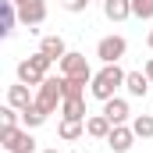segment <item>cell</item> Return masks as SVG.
Instances as JSON below:
<instances>
[{
	"instance_id": "cell-1",
	"label": "cell",
	"mask_w": 153,
	"mask_h": 153,
	"mask_svg": "<svg viewBox=\"0 0 153 153\" xmlns=\"http://www.w3.org/2000/svg\"><path fill=\"white\" fill-rule=\"evenodd\" d=\"M125 78H128V71H121L117 64H103L96 75H93V85H89V96H96V100H111V96H117V89L125 85Z\"/></svg>"
},
{
	"instance_id": "cell-2",
	"label": "cell",
	"mask_w": 153,
	"mask_h": 153,
	"mask_svg": "<svg viewBox=\"0 0 153 153\" xmlns=\"http://www.w3.org/2000/svg\"><path fill=\"white\" fill-rule=\"evenodd\" d=\"M50 57L46 53H32V57H25V61H18V82H25V85H32V89H39L43 82H46V71H50Z\"/></svg>"
},
{
	"instance_id": "cell-3",
	"label": "cell",
	"mask_w": 153,
	"mask_h": 153,
	"mask_svg": "<svg viewBox=\"0 0 153 153\" xmlns=\"http://www.w3.org/2000/svg\"><path fill=\"white\" fill-rule=\"evenodd\" d=\"M36 103L46 111V114H53L61 103H64V75H57V78H46L43 85L36 89Z\"/></svg>"
},
{
	"instance_id": "cell-4",
	"label": "cell",
	"mask_w": 153,
	"mask_h": 153,
	"mask_svg": "<svg viewBox=\"0 0 153 153\" xmlns=\"http://www.w3.org/2000/svg\"><path fill=\"white\" fill-rule=\"evenodd\" d=\"M0 143L7 153H36V139L29 128H0Z\"/></svg>"
},
{
	"instance_id": "cell-5",
	"label": "cell",
	"mask_w": 153,
	"mask_h": 153,
	"mask_svg": "<svg viewBox=\"0 0 153 153\" xmlns=\"http://www.w3.org/2000/svg\"><path fill=\"white\" fill-rule=\"evenodd\" d=\"M57 64H61V75H64V78H82V82H89V85H93V68H89L85 53L68 50V53H64Z\"/></svg>"
},
{
	"instance_id": "cell-6",
	"label": "cell",
	"mask_w": 153,
	"mask_h": 153,
	"mask_svg": "<svg viewBox=\"0 0 153 153\" xmlns=\"http://www.w3.org/2000/svg\"><path fill=\"white\" fill-rule=\"evenodd\" d=\"M125 53H128V43H125V36H103L100 43H96V57H100L103 64H117Z\"/></svg>"
},
{
	"instance_id": "cell-7",
	"label": "cell",
	"mask_w": 153,
	"mask_h": 153,
	"mask_svg": "<svg viewBox=\"0 0 153 153\" xmlns=\"http://www.w3.org/2000/svg\"><path fill=\"white\" fill-rule=\"evenodd\" d=\"M18 22L22 25H43L46 22V0H22L18 4Z\"/></svg>"
},
{
	"instance_id": "cell-8",
	"label": "cell",
	"mask_w": 153,
	"mask_h": 153,
	"mask_svg": "<svg viewBox=\"0 0 153 153\" xmlns=\"http://www.w3.org/2000/svg\"><path fill=\"white\" fill-rule=\"evenodd\" d=\"M132 143H135L132 125H114V128H111V135H107V146H111L114 153H128V150H132Z\"/></svg>"
},
{
	"instance_id": "cell-9",
	"label": "cell",
	"mask_w": 153,
	"mask_h": 153,
	"mask_svg": "<svg viewBox=\"0 0 153 153\" xmlns=\"http://www.w3.org/2000/svg\"><path fill=\"white\" fill-rule=\"evenodd\" d=\"M7 103H11L14 111H25V107H32V103H36V96H32V85H25V82L11 85V89H7Z\"/></svg>"
},
{
	"instance_id": "cell-10",
	"label": "cell",
	"mask_w": 153,
	"mask_h": 153,
	"mask_svg": "<svg viewBox=\"0 0 153 153\" xmlns=\"http://www.w3.org/2000/svg\"><path fill=\"white\" fill-rule=\"evenodd\" d=\"M103 114H107L111 125H125V121L132 117V111H128V103H125L121 96H111V100L103 103Z\"/></svg>"
},
{
	"instance_id": "cell-11",
	"label": "cell",
	"mask_w": 153,
	"mask_h": 153,
	"mask_svg": "<svg viewBox=\"0 0 153 153\" xmlns=\"http://www.w3.org/2000/svg\"><path fill=\"white\" fill-rule=\"evenodd\" d=\"M18 22V4L14 0H0V36H11Z\"/></svg>"
},
{
	"instance_id": "cell-12",
	"label": "cell",
	"mask_w": 153,
	"mask_h": 153,
	"mask_svg": "<svg viewBox=\"0 0 153 153\" xmlns=\"http://www.w3.org/2000/svg\"><path fill=\"white\" fill-rule=\"evenodd\" d=\"M57 135L64 139V143H75L85 135V121H75V117H61V125H57Z\"/></svg>"
},
{
	"instance_id": "cell-13",
	"label": "cell",
	"mask_w": 153,
	"mask_h": 153,
	"mask_svg": "<svg viewBox=\"0 0 153 153\" xmlns=\"http://www.w3.org/2000/svg\"><path fill=\"white\" fill-rule=\"evenodd\" d=\"M103 14H107V22L132 18V0H103Z\"/></svg>"
},
{
	"instance_id": "cell-14",
	"label": "cell",
	"mask_w": 153,
	"mask_h": 153,
	"mask_svg": "<svg viewBox=\"0 0 153 153\" xmlns=\"http://www.w3.org/2000/svg\"><path fill=\"white\" fill-rule=\"evenodd\" d=\"M111 121H107V114H93V117H85V135H93V139H107L111 135Z\"/></svg>"
},
{
	"instance_id": "cell-15",
	"label": "cell",
	"mask_w": 153,
	"mask_h": 153,
	"mask_svg": "<svg viewBox=\"0 0 153 153\" xmlns=\"http://www.w3.org/2000/svg\"><path fill=\"white\" fill-rule=\"evenodd\" d=\"M150 75H146V71H128V78H125V89H128V93H132V96H146V93H150Z\"/></svg>"
},
{
	"instance_id": "cell-16",
	"label": "cell",
	"mask_w": 153,
	"mask_h": 153,
	"mask_svg": "<svg viewBox=\"0 0 153 153\" xmlns=\"http://www.w3.org/2000/svg\"><path fill=\"white\" fill-rule=\"evenodd\" d=\"M61 117L85 121V96H64V103H61Z\"/></svg>"
},
{
	"instance_id": "cell-17",
	"label": "cell",
	"mask_w": 153,
	"mask_h": 153,
	"mask_svg": "<svg viewBox=\"0 0 153 153\" xmlns=\"http://www.w3.org/2000/svg\"><path fill=\"white\" fill-rule=\"evenodd\" d=\"M39 53H46L50 61H61V57L68 53V46H64V39H61V36H43V43H39Z\"/></svg>"
},
{
	"instance_id": "cell-18",
	"label": "cell",
	"mask_w": 153,
	"mask_h": 153,
	"mask_svg": "<svg viewBox=\"0 0 153 153\" xmlns=\"http://www.w3.org/2000/svg\"><path fill=\"white\" fill-rule=\"evenodd\" d=\"M132 132H135V139H153V117L150 114H135L132 117Z\"/></svg>"
},
{
	"instance_id": "cell-19",
	"label": "cell",
	"mask_w": 153,
	"mask_h": 153,
	"mask_svg": "<svg viewBox=\"0 0 153 153\" xmlns=\"http://www.w3.org/2000/svg\"><path fill=\"white\" fill-rule=\"evenodd\" d=\"M46 117H50V114H46L39 103H32V107H25V111H22V121H25V128H39Z\"/></svg>"
},
{
	"instance_id": "cell-20",
	"label": "cell",
	"mask_w": 153,
	"mask_h": 153,
	"mask_svg": "<svg viewBox=\"0 0 153 153\" xmlns=\"http://www.w3.org/2000/svg\"><path fill=\"white\" fill-rule=\"evenodd\" d=\"M0 121H4V128H18V121H22V111H14L11 103L0 111Z\"/></svg>"
},
{
	"instance_id": "cell-21",
	"label": "cell",
	"mask_w": 153,
	"mask_h": 153,
	"mask_svg": "<svg viewBox=\"0 0 153 153\" xmlns=\"http://www.w3.org/2000/svg\"><path fill=\"white\" fill-rule=\"evenodd\" d=\"M132 14L135 18H153V0H132Z\"/></svg>"
},
{
	"instance_id": "cell-22",
	"label": "cell",
	"mask_w": 153,
	"mask_h": 153,
	"mask_svg": "<svg viewBox=\"0 0 153 153\" xmlns=\"http://www.w3.org/2000/svg\"><path fill=\"white\" fill-rule=\"evenodd\" d=\"M89 4H93V0H61V7H64L68 14H82Z\"/></svg>"
},
{
	"instance_id": "cell-23",
	"label": "cell",
	"mask_w": 153,
	"mask_h": 153,
	"mask_svg": "<svg viewBox=\"0 0 153 153\" xmlns=\"http://www.w3.org/2000/svg\"><path fill=\"white\" fill-rule=\"evenodd\" d=\"M146 75H150V82H153V57L146 61Z\"/></svg>"
},
{
	"instance_id": "cell-24",
	"label": "cell",
	"mask_w": 153,
	"mask_h": 153,
	"mask_svg": "<svg viewBox=\"0 0 153 153\" xmlns=\"http://www.w3.org/2000/svg\"><path fill=\"white\" fill-rule=\"evenodd\" d=\"M146 43H150V46H153V29H150V36H146Z\"/></svg>"
},
{
	"instance_id": "cell-25",
	"label": "cell",
	"mask_w": 153,
	"mask_h": 153,
	"mask_svg": "<svg viewBox=\"0 0 153 153\" xmlns=\"http://www.w3.org/2000/svg\"><path fill=\"white\" fill-rule=\"evenodd\" d=\"M43 153H57V150H43Z\"/></svg>"
},
{
	"instance_id": "cell-26",
	"label": "cell",
	"mask_w": 153,
	"mask_h": 153,
	"mask_svg": "<svg viewBox=\"0 0 153 153\" xmlns=\"http://www.w3.org/2000/svg\"><path fill=\"white\" fill-rule=\"evenodd\" d=\"M14 4H22V0H14Z\"/></svg>"
},
{
	"instance_id": "cell-27",
	"label": "cell",
	"mask_w": 153,
	"mask_h": 153,
	"mask_svg": "<svg viewBox=\"0 0 153 153\" xmlns=\"http://www.w3.org/2000/svg\"><path fill=\"white\" fill-rule=\"evenodd\" d=\"M71 153H78V150H71Z\"/></svg>"
},
{
	"instance_id": "cell-28",
	"label": "cell",
	"mask_w": 153,
	"mask_h": 153,
	"mask_svg": "<svg viewBox=\"0 0 153 153\" xmlns=\"http://www.w3.org/2000/svg\"><path fill=\"white\" fill-rule=\"evenodd\" d=\"M100 4H103V0H100Z\"/></svg>"
}]
</instances>
